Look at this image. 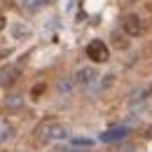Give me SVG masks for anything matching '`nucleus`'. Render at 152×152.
I'll list each match as a JSON object with an SVG mask.
<instances>
[{
    "label": "nucleus",
    "instance_id": "1",
    "mask_svg": "<svg viewBox=\"0 0 152 152\" xmlns=\"http://www.w3.org/2000/svg\"><path fill=\"white\" fill-rule=\"evenodd\" d=\"M33 133H35V138L40 143H54V140L68 138V126L61 124L58 119H42Z\"/></svg>",
    "mask_w": 152,
    "mask_h": 152
},
{
    "label": "nucleus",
    "instance_id": "2",
    "mask_svg": "<svg viewBox=\"0 0 152 152\" xmlns=\"http://www.w3.org/2000/svg\"><path fill=\"white\" fill-rule=\"evenodd\" d=\"M87 58H91L94 63H105L110 58V49L103 40H91L87 45Z\"/></svg>",
    "mask_w": 152,
    "mask_h": 152
},
{
    "label": "nucleus",
    "instance_id": "3",
    "mask_svg": "<svg viewBox=\"0 0 152 152\" xmlns=\"http://www.w3.org/2000/svg\"><path fill=\"white\" fill-rule=\"evenodd\" d=\"M122 28H124V33H126L129 38H136V35L143 33V21H140L138 14H126V17L122 19Z\"/></svg>",
    "mask_w": 152,
    "mask_h": 152
},
{
    "label": "nucleus",
    "instance_id": "4",
    "mask_svg": "<svg viewBox=\"0 0 152 152\" xmlns=\"http://www.w3.org/2000/svg\"><path fill=\"white\" fill-rule=\"evenodd\" d=\"M21 75V66L19 63H10V66H5L2 70H0V84H5V87H12Z\"/></svg>",
    "mask_w": 152,
    "mask_h": 152
},
{
    "label": "nucleus",
    "instance_id": "5",
    "mask_svg": "<svg viewBox=\"0 0 152 152\" xmlns=\"http://www.w3.org/2000/svg\"><path fill=\"white\" fill-rule=\"evenodd\" d=\"M10 35L14 40H19V42H23V40L33 38V31H31L23 21H12V23H10Z\"/></svg>",
    "mask_w": 152,
    "mask_h": 152
},
{
    "label": "nucleus",
    "instance_id": "6",
    "mask_svg": "<svg viewBox=\"0 0 152 152\" xmlns=\"http://www.w3.org/2000/svg\"><path fill=\"white\" fill-rule=\"evenodd\" d=\"M96 77H98V73H96V68H91V66H87V68H80L75 73V82L80 84V87H89V84H94Z\"/></svg>",
    "mask_w": 152,
    "mask_h": 152
},
{
    "label": "nucleus",
    "instance_id": "7",
    "mask_svg": "<svg viewBox=\"0 0 152 152\" xmlns=\"http://www.w3.org/2000/svg\"><path fill=\"white\" fill-rule=\"evenodd\" d=\"M126 133H129L126 126H117V129H110V131H103L98 140H101V143H113V140H122V138H126Z\"/></svg>",
    "mask_w": 152,
    "mask_h": 152
},
{
    "label": "nucleus",
    "instance_id": "8",
    "mask_svg": "<svg viewBox=\"0 0 152 152\" xmlns=\"http://www.w3.org/2000/svg\"><path fill=\"white\" fill-rule=\"evenodd\" d=\"M17 136V129L10 124V122H0V143H7Z\"/></svg>",
    "mask_w": 152,
    "mask_h": 152
},
{
    "label": "nucleus",
    "instance_id": "9",
    "mask_svg": "<svg viewBox=\"0 0 152 152\" xmlns=\"http://www.w3.org/2000/svg\"><path fill=\"white\" fill-rule=\"evenodd\" d=\"M75 84H77V82L73 80V77H63V80H58L56 89H58V94H73Z\"/></svg>",
    "mask_w": 152,
    "mask_h": 152
},
{
    "label": "nucleus",
    "instance_id": "10",
    "mask_svg": "<svg viewBox=\"0 0 152 152\" xmlns=\"http://www.w3.org/2000/svg\"><path fill=\"white\" fill-rule=\"evenodd\" d=\"M45 91H47V84H45V82H40V84H35V87L31 89V96H33V98H40Z\"/></svg>",
    "mask_w": 152,
    "mask_h": 152
},
{
    "label": "nucleus",
    "instance_id": "11",
    "mask_svg": "<svg viewBox=\"0 0 152 152\" xmlns=\"http://www.w3.org/2000/svg\"><path fill=\"white\" fill-rule=\"evenodd\" d=\"M21 103H23V98H21V96H7V101H5V105H7V108H19Z\"/></svg>",
    "mask_w": 152,
    "mask_h": 152
},
{
    "label": "nucleus",
    "instance_id": "12",
    "mask_svg": "<svg viewBox=\"0 0 152 152\" xmlns=\"http://www.w3.org/2000/svg\"><path fill=\"white\" fill-rule=\"evenodd\" d=\"M73 145H75V148H91L94 140H91V138H73Z\"/></svg>",
    "mask_w": 152,
    "mask_h": 152
},
{
    "label": "nucleus",
    "instance_id": "13",
    "mask_svg": "<svg viewBox=\"0 0 152 152\" xmlns=\"http://www.w3.org/2000/svg\"><path fill=\"white\" fill-rule=\"evenodd\" d=\"M115 47H117V49H126L129 42H126L124 38H119V35H115Z\"/></svg>",
    "mask_w": 152,
    "mask_h": 152
},
{
    "label": "nucleus",
    "instance_id": "14",
    "mask_svg": "<svg viewBox=\"0 0 152 152\" xmlns=\"http://www.w3.org/2000/svg\"><path fill=\"white\" fill-rule=\"evenodd\" d=\"M40 2H45V0H21V5H23V7H31V10H35Z\"/></svg>",
    "mask_w": 152,
    "mask_h": 152
},
{
    "label": "nucleus",
    "instance_id": "15",
    "mask_svg": "<svg viewBox=\"0 0 152 152\" xmlns=\"http://www.w3.org/2000/svg\"><path fill=\"white\" fill-rule=\"evenodd\" d=\"M5 26H7V23H5V17H2V14H0V31H2V28H5Z\"/></svg>",
    "mask_w": 152,
    "mask_h": 152
},
{
    "label": "nucleus",
    "instance_id": "16",
    "mask_svg": "<svg viewBox=\"0 0 152 152\" xmlns=\"http://www.w3.org/2000/svg\"><path fill=\"white\" fill-rule=\"evenodd\" d=\"M56 152H80V150H56Z\"/></svg>",
    "mask_w": 152,
    "mask_h": 152
},
{
    "label": "nucleus",
    "instance_id": "17",
    "mask_svg": "<svg viewBox=\"0 0 152 152\" xmlns=\"http://www.w3.org/2000/svg\"><path fill=\"white\" fill-rule=\"evenodd\" d=\"M45 2H47V5H49V2H54V0H45Z\"/></svg>",
    "mask_w": 152,
    "mask_h": 152
},
{
    "label": "nucleus",
    "instance_id": "18",
    "mask_svg": "<svg viewBox=\"0 0 152 152\" xmlns=\"http://www.w3.org/2000/svg\"><path fill=\"white\" fill-rule=\"evenodd\" d=\"M150 91H152V87H150Z\"/></svg>",
    "mask_w": 152,
    "mask_h": 152
}]
</instances>
